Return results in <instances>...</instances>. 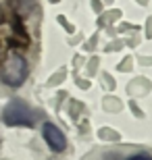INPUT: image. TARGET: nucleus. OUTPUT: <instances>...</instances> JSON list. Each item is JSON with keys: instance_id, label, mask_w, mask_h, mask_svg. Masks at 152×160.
<instances>
[{"instance_id": "2", "label": "nucleus", "mask_w": 152, "mask_h": 160, "mask_svg": "<svg viewBox=\"0 0 152 160\" xmlns=\"http://www.w3.org/2000/svg\"><path fill=\"white\" fill-rule=\"evenodd\" d=\"M2 121H4L8 127H34L35 114L25 102L13 100V102L6 104L4 112H2Z\"/></svg>"}, {"instance_id": "3", "label": "nucleus", "mask_w": 152, "mask_h": 160, "mask_svg": "<svg viewBox=\"0 0 152 160\" xmlns=\"http://www.w3.org/2000/svg\"><path fill=\"white\" fill-rule=\"evenodd\" d=\"M42 135H44V142L48 143V148L52 152H63L67 148V137L65 133L52 123H44L42 125Z\"/></svg>"}, {"instance_id": "4", "label": "nucleus", "mask_w": 152, "mask_h": 160, "mask_svg": "<svg viewBox=\"0 0 152 160\" xmlns=\"http://www.w3.org/2000/svg\"><path fill=\"white\" fill-rule=\"evenodd\" d=\"M127 160H152V156H150V154H146V152H140V154L129 156Z\"/></svg>"}, {"instance_id": "1", "label": "nucleus", "mask_w": 152, "mask_h": 160, "mask_svg": "<svg viewBox=\"0 0 152 160\" xmlns=\"http://www.w3.org/2000/svg\"><path fill=\"white\" fill-rule=\"evenodd\" d=\"M0 77H2V81H4L6 85L19 88V85L25 81V77H27V60H25L21 54H11V56L2 62Z\"/></svg>"}]
</instances>
